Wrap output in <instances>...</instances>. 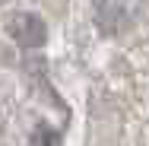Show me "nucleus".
I'll use <instances>...</instances> for the list:
<instances>
[{"label": "nucleus", "instance_id": "f03ea898", "mask_svg": "<svg viewBox=\"0 0 149 146\" xmlns=\"http://www.w3.org/2000/svg\"><path fill=\"white\" fill-rule=\"evenodd\" d=\"M29 146H60V140H57V133L48 124H38L32 130V137H29Z\"/></svg>", "mask_w": 149, "mask_h": 146}, {"label": "nucleus", "instance_id": "f257e3e1", "mask_svg": "<svg viewBox=\"0 0 149 146\" xmlns=\"http://www.w3.org/2000/svg\"><path fill=\"white\" fill-rule=\"evenodd\" d=\"M6 32H10L22 48H38V45H45V38H48L45 22H41L35 13H13L10 22H6Z\"/></svg>", "mask_w": 149, "mask_h": 146}, {"label": "nucleus", "instance_id": "7ed1b4c3", "mask_svg": "<svg viewBox=\"0 0 149 146\" xmlns=\"http://www.w3.org/2000/svg\"><path fill=\"white\" fill-rule=\"evenodd\" d=\"M0 3H3V0H0Z\"/></svg>", "mask_w": 149, "mask_h": 146}]
</instances>
